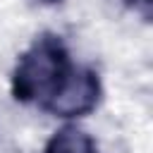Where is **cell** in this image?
Returning <instances> with one entry per match:
<instances>
[{
    "label": "cell",
    "mask_w": 153,
    "mask_h": 153,
    "mask_svg": "<svg viewBox=\"0 0 153 153\" xmlns=\"http://www.w3.org/2000/svg\"><path fill=\"white\" fill-rule=\"evenodd\" d=\"M43 153H100V151L91 134H86L79 127L67 124L48 139Z\"/></svg>",
    "instance_id": "3957f363"
},
{
    "label": "cell",
    "mask_w": 153,
    "mask_h": 153,
    "mask_svg": "<svg viewBox=\"0 0 153 153\" xmlns=\"http://www.w3.org/2000/svg\"><path fill=\"white\" fill-rule=\"evenodd\" d=\"M129 10H134L136 14H141L146 22H151L153 17V0H122Z\"/></svg>",
    "instance_id": "277c9868"
},
{
    "label": "cell",
    "mask_w": 153,
    "mask_h": 153,
    "mask_svg": "<svg viewBox=\"0 0 153 153\" xmlns=\"http://www.w3.org/2000/svg\"><path fill=\"white\" fill-rule=\"evenodd\" d=\"M74 69L65 41L55 33L38 36L19 57L12 72V96L19 103L45 108Z\"/></svg>",
    "instance_id": "6da1fadb"
},
{
    "label": "cell",
    "mask_w": 153,
    "mask_h": 153,
    "mask_svg": "<svg viewBox=\"0 0 153 153\" xmlns=\"http://www.w3.org/2000/svg\"><path fill=\"white\" fill-rule=\"evenodd\" d=\"M38 2H43V5H57V2H62V0H38Z\"/></svg>",
    "instance_id": "5b68a950"
},
{
    "label": "cell",
    "mask_w": 153,
    "mask_h": 153,
    "mask_svg": "<svg viewBox=\"0 0 153 153\" xmlns=\"http://www.w3.org/2000/svg\"><path fill=\"white\" fill-rule=\"evenodd\" d=\"M100 100V79L91 67H74L60 91L43 108L57 117H81L88 115Z\"/></svg>",
    "instance_id": "7a4b0ae2"
}]
</instances>
